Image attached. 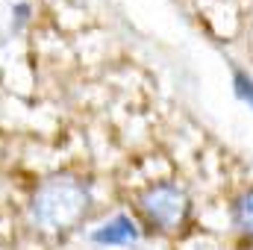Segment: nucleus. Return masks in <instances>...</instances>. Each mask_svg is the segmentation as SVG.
Returning <instances> with one entry per match:
<instances>
[{
	"label": "nucleus",
	"mask_w": 253,
	"mask_h": 250,
	"mask_svg": "<svg viewBox=\"0 0 253 250\" xmlns=\"http://www.w3.org/2000/svg\"><path fill=\"white\" fill-rule=\"evenodd\" d=\"M236 91H239V97H245L253 106V80H248L245 74H236Z\"/></svg>",
	"instance_id": "39448f33"
},
{
	"label": "nucleus",
	"mask_w": 253,
	"mask_h": 250,
	"mask_svg": "<svg viewBox=\"0 0 253 250\" xmlns=\"http://www.w3.org/2000/svg\"><path fill=\"white\" fill-rule=\"evenodd\" d=\"M88 188L71 174H56L36 188L30 200V215L44 233H68L88 212Z\"/></svg>",
	"instance_id": "f257e3e1"
},
{
	"label": "nucleus",
	"mask_w": 253,
	"mask_h": 250,
	"mask_svg": "<svg viewBox=\"0 0 253 250\" xmlns=\"http://www.w3.org/2000/svg\"><path fill=\"white\" fill-rule=\"evenodd\" d=\"M233 221H236V227H239L242 233L253 236V188L245 191V194L236 200V206H233Z\"/></svg>",
	"instance_id": "20e7f679"
},
{
	"label": "nucleus",
	"mask_w": 253,
	"mask_h": 250,
	"mask_svg": "<svg viewBox=\"0 0 253 250\" xmlns=\"http://www.w3.org/2000/svg\"><path fill=\"white\" fill-rule=\"evenodd\" d=\"M135 227H132V221L124 218V215H118L115 221H109L106 227H100L97 233H94V242H100V245H126V242H135Z\"/></svg>",
	"instance_id": "7ed1b4c3"
},
{
	"label": "nucleus",
	"mask_w": 253,
	"mask_h": 250,
	"mask_svg": "<svg viewBox=\"0 0 253 250\" xmlns=\"http://www.w3.org/2000/svg\"><path fill=\"white\" fill-rule=\"evenodd\" d=\"M141 212L144 218L150 221V227L156 230H165V233H174L186 224L189 218V197L186 191L177 186H153L141 194Z\"/></svg>",
	"instance_id": "f03ea898"
}]
</instances>
